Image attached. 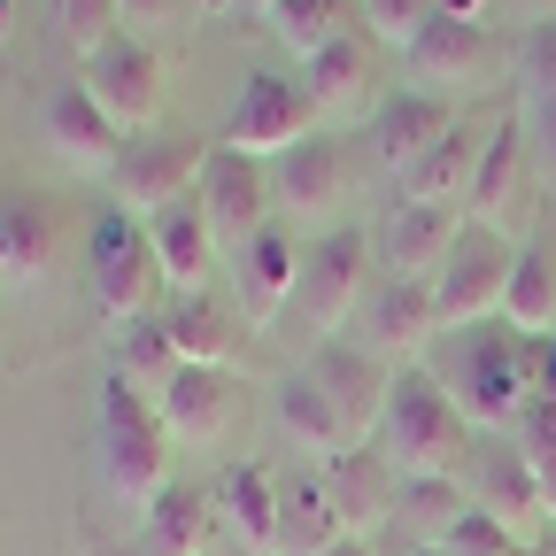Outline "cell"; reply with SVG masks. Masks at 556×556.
I'll return each mask as SVG.
<instances>
[{"mask_svg": "<svg viewBox=\"0 0 556 556\" xmlns=\"http://www.w3.org/2000/svg\"><path fill=\"white\" fill-rule=\"evenodd\" d=\"M526 16H541V24H556V0H518Z\"/></svg>", "mask_w": 556, "mask_h": 556, "instance_id": "cell-42", "label": "cell"}, {"mask_svg": "<svg viewBox=\"0 0 556 556\" xmlns=\"http://www.w3.org/2000/svg\"><path fill=\"white\" fill-rule=\"evenodd\" d=\"M148 232H155V255H163V278H170V287H178V294H208V270H217L225 240H217V225H208L201 193L178 201V208H163Z\"/></svg>", "mask_w": 556, "mask_h": 556, "instance_id": "cell-28", "label": "cell"}, {"mask_svg": "<svg viewBox=\"0 0 556 556\" xmlns=\"http://www.w3.org/2000/svg\"><path fill=\"white\" fill-rule=\"evenodd\" d=\"M325 131V109L302 78H278V70H255V78L240 86L225 131H217V148L232 155H255V163H287L294 148H309V139Z\"/></svg>", "mask_w": 556, "mask_h": 556, "instance_id": "cell-5", "label": "cell"}, {"mask_svg": "<svg viewBox=\"0 0 556 556\" xmlns=\"http://www.w3.org/2000/svg\"><path fill=\"white\" fill-rule=\"evenodd\" d=\"M208 495H217V518L248 556H278V471L270 464H225Z\"/></svg>", "mask_w": 556, "mask_h": 556, "instance_id": "cell-27", "label": "cell"}, {"mask_svg": "<svg viewBox=\"0 0 556 556\" xmlns=\"http://www.w3.org/2000/svg\"><path fill=\"white\" fill-rule=\"evenodd\" d=\"M464 208H441V201H394L371 248H379V278H409V287H433V278L448 270L456 240H464Z\"/></svg>", "mask_w": 556, "mask_h": 556, "instance_id": "cell-11", "label": "cell"}, {"mask_svg": "<svg viewBox=\"0 0 556 556\" xmlns=\"http://www.w3.org/2000/svg\"><path fill=\"white\" fill-rule=\"evenodd\" d=\"M270 31L287 39L302 62H317L340 39V0H270Z\"/></svg>", "mask_w": 556, "mask_h": 556, "instance_id": "cell-36", "label": "cell"}, {"mask_svg": "<svg viewBox=\"0 0 556 556\" xmlns=\"http://www.w3.org/2000/svg\"><path fill=\"white\" fill-rule=\"evenodd\" d=\"M448 131H456V101H433V93H417V86H394V93L379 101V116H371V148H379V163L402 178V170L426 163Z\"/></svg>", "mask_w": 556, "mask_h": 556, "instance_id": "cell-22", "label": "cell"}, {"mask_svg": "<svg viewBox=\"0 0 556 556\" xmlns=\"http://www.w3.org/2000/svg\"><path fill=\"white\" fill-rule=\"evenodd\" d=\"M486 139H495V124L456 116V131L441 139V148L417 163V170H402V178H394V186H402V201H441V208H464V201H471V186H479V163H486Z\"/></svg>", "mask_w": 556, "mask_h": 556, "instance_id": "cell-25", "label": "cell"}, {"mask_svg": "<svg viewBox=\"0 0 556 556\" xmlns=\"http://www.w3.org/2000/svg\"><path fill=\"white\" fill-rule=\"evenodd\" d=\"M464 510H471L464 479H409V486H402L394 526H409V533H417V548H441V541H448V526H456Z\"/></svg>", "mask_w": 556, "mask_h": 556, "instance_id": "cell-34", "label": "cell"}, {"mask_svg": "<svg viewBox=\"0 0 556 556\" xmlns=\"http://www.w3.org/2000/svg\"><path fill=\"white\" fill-rule=\"evenodd\" d=\"M86 287H93V302H101L109 325L155 317V302L170 287L163 255H155V232L139 225V217H124V208H101V225L86 240Z\"/></svg>", "mask_w": 556, "mask_h": 556, "instance_id": "cell-4", "label": "cell"}, {"mask_svg": "<svg viewBox=\"0 0 556 556\" xmlns=\"http://www.w3.org/2000/svg\"><path fill=\"white\" fill-rule=\"evenodd\" d=\"M379 456L394 464V479H464L471 464V417L456 409V394L441 387V371H394L387 394V426H379Z\"/></svg>", "mask_w": 556, "mask_h": 556, "instance_id": "cell-3", "label": "cell"}, {"mask_svg": "<svg viewBox=\"0 0 556 556\" xmlns=\"http://www.w3.org/2000/svg\"><path fill=\"white\" fill-rule=\"evenodd\" d=\"M441 16H448L441 0H364V39H371V47H394V54H409V47L426 39Z\"/></svg>", "mask_w": 556, "mask_h": 556, "instance_id": "cell-35", "label": "cell"}, {"mask_svg": "<svg viewBox=\"0 0 556 556\" xmlns=\"http://www.w3.org/2000/svg\"><path fill=\"white\" fill-rule=\"evenodd\" d=\"M201 163H208V148H201V139L148 131V139H131V148H124V163L109 170V193H116V208H124V217L155 225L163 208H178V201H193V193H201Z\"/></svg>", "mask_w": 556, "mask_h": 556, "instance_id": "cell-9", "label": "cell"}, {"mask_svg": "<svg viewBox=\"0 0 556 556\" xmlns=\"http://www.w3.org/2000/svg\"><path fill=\"white\" fill-rule=\"evenodd\" d=\"M533 556H556V533H548V541H541V548H533Z\"/></svg>", "mask_w": 556, "mask_h": 556, "instance_id": "cell-44", "label": "cell"}, {"mask_svg": "<svg viewBox=\"0 0 556 556\" xmlns=\"http://www.w3.org/2000/svg\"><path fill=\"white\" fill-rule=\"evenodd\" d=\"M526 186H533V148H526V124L503 116L495 139H486V163H479V186L464 201V217L486 225V232H503L518 240V217H526Z\"/></svg>", "mask_w": 556, "mask_h": 556, "instance_id": "cell-19", "label": "cell"}, {"mask_svg": "<svg viewBox=\"0 0 556 556\" xmlns=\"http://www.w3.org/2000/svg\"><path fill=\"white\" fill-rule=\"evenodd\" d=\"M217 495H201V486H170V495L139 518V541H148V556H208V541H217Z\"/></svg>", "mask_w": 556, "mask_h": 556, "instance_id": "cell-30", "label": "cell"}, {"mask_svg": "<svg viewBox=\"0 0 556 556\" xmlns=\"http://www.w3.org/2000/svg\"><path fill=\"white\" fill-rule=\"evenodd\" d=\"M371 263H379V248H371V232H356V225H332L325 240H309V248H302L294 317H302L317 340H332L340 325H356V309H364V294H371Z\"/></svg>", "mask_w": 556, "mask_h": 556, "instance_id": "cell-6", "label": "cell"}, {"mask_svg": "<svg viewBox=\"0 0 556 556\" xmlns=\"http://www.w3.org/2000/svg\"><path fill=\"white\" fill-rule=\"evenodd\" d=\"M78 86L109 109V124L124 131V139H148L155 124H163V109H170V62L148 47V39H116V47H101L86 70H78Z\"/></svg>", "mask_w": 556, "mask_h": 556, "instance_id": "cell-8", "label": "cell"}, {"mask_svg": "<svg viewBox=\"0 0 556 556\" xmlns=\"http://www.w3.org/2000/svg\"><path fill=\"white\" fill-rule=\"evenodd\" d=\"M93 456H101V486L109 503L148 518L163 495H170V426L155 394H139L131 379H101V402H93Z\"/></svg>", "mask_w": 556, "mask_h": 556, "instance_id": "cell-2", "label": "cell"}, {"mask_svg": "<svg viewBox=\"0 0 556 556\" xmlns=\"http://www.w3.org/2000/svg\"><path fill=\"white\" fill-rule=\"evenodd\" d=\"M62 255V225L47 201H0V270L9 278H47Z\"/></svg>", "mask_w": 556, "mask_h": 556, "instance_id": "cell-32", "label": "cell"}, {"mask_svg": "<svg viewBox=\"0 0 556 556\" xmlns=\"http://www.w3.org/2000/svg\"><path fill=\"white\" fill-rule=\"evenodd\" d=\"M54 24H62L70 54L93 62L101 47H116V39H124V0H54Z\"/></svg>", "mask_w": 556, "mask_h": 556, "instance_id": "cell-37", "label": "cell"}, {"mask_svg": "<svg viewBox=\"0 0 556 556\" xmlns=\"http://www.w3.org/2000/svg\"><path fill=\"white\" fill-rule=\"evenodd\" d=\"M402 62H409V86H417V93L448 101V93H464V86H486V78H495V31H486L479 16H441Z\"/></svg>", "mask_w": 556, "mask_h": 556, "instance_id": "cell-13", "label": "cell"}, {"mask_svg": "<svg viewBox=\"0 0 556 556\" xmlns=\"http://www.w3.org/2000/svg\"><path fill=\"white\" fill-rule=\"evenodd\" d=\"M471 510H486L495 526H510L526 548H541V541L556 533V503L541 495V479H533V464L518 456V441L479 456V471H471Z\"/></svg>", "mask_w": 556, "mask_h": 556, "instance_id": "cell-15", "label": "cell"}, {"mask_svg": "<svg viewBox=\"0 0 556 556\" xmlns=\"http://www.w3.org/2000/svg\"><path fill=\"white\" fill-rule=\"evenodd\" d=\"M448 16H486V0H441Z\"/></svg>", "mask_w": 556, "mask_h": 556, "instance_id": "cell-41", "label": "cell"}, {"mask_svg": "<svg viewBox=\"0 0 556 556\" xmlns=\"http://www.w3.org/2000/svg\"><path fill=\"white\" fill-rule=\"evenodd\" d=\"M155 409H163L170 441H186V448H225V441L240 433V417H248V394H240L232 371H201V364H186V371L163 387Z\"/></svg>", "mask_w": 556, "mask_h": 556, "instance_id": "cell-14", "label": "cell"}, {"mask_svg": "<svg viewBox=\"0 0 556 556\" xmlns=\"http://www.w3.org/2000/svg\"><path fill=\"white\" fill-rule=\"evenodd\" d=\"M317 471H325V495H332L340 526L356 533V541H371L379 526H394L402 479H394V464H387L379 448H348V456H332V464H317Z\"/></svg>", "mask_w": 556, "mask_h": 556, "instance_id": "cell-21", "label": "cell"}, {"mask_svg": "<svg viewBox=\"0 0 556 556\" xmlns=\"http://www.w3.org/2000/svg\"><path fill=\"white\" fill-rule=\"evenodd\" d=\"M278 433H287L309 464H332V456H348V448H364V441H356V426H348V409L317 387V371H309V364L278 379Z\"/></svg>", "mask_w": 556, "mask_h": 556, "instance_id": "cell-23", "label": "cell"}, {"mask_svg": "<svg viewBox=\"0 0 556 556\" xmlns=\"http://www.w3.org/2000/svg\"><path fill=\"white\" fill-rule=\"evenodd\" d=\"M170 317V340H178V364H201V371H232V356H240V309H225V302H208V294H178V309H163Z\"/></svg>", "mask_w": 556, "mask_h": 556, "instance_id": "cell-29", "label": "cell"}, {"mask_svg": "<svg viewBox=\"0 0 556 556\" xmlns=\"http://www.w3.org/2000/svg\"><path fill=\"white\" fill-rule=\"evenodd\" d=\"M356 332L379 364H409L426 356L433 332H441V309H433V287H409V278H379L356 309Z\"/></svg>", "mask_w": 556, "mask_h": 556, "instance_id": "cell-16", "label": "cell"}, {"mask_svg": "<svg viewBox=\"0 0 556 556\" xmlns=\"http://www.w3.org/2000/svg\"><path fill=\"white\" fill-rule=\"evenodd\" d=\"M510 270H518V240L486 232V225H464L448 270L433 278V309H441V332H471V325H495L503 302H510Z\"/></svg>", "mask_w": 556, "mask_h": 556, "instance_id": "cell-7", "label": "cell"}, {"mask_svg": "<svg viewBox=\"0 0 556 556\" xmlns=\"http://www.w3.org/2000/svg\"><path fill=\"white\" fill-rule=\"evenodd\" d=\"M441 556H533L510 526H495L486 510H464L456 526H448V541H441Z\"/></svg>", "mask_w": 556, "mask_h": 556, "instance_id": "cell-39", "label": "cell"}, {"mask_svg": "<svg viewBox=\"0 0 556 556\" xmlns=\"http://www.w3.org/2000/svg\"><path fill=\"white\" fill-rule=\"evenodd\" d=\"M356 193H364V163L340 131H317L309 148H294L278 163V208H294L309 225H332V208H348Z\"/></svg>", "mask_w": 556, "mask_h": 556, "instance_id": "cell-12", "label": "cell"}, {"mask_svg": "<svg viewBox=\"0 0 556 556\" xmlns=\"http://www.w3.org/2000/svg\"><path fill=\"white\" fill-rule=\"evenodd\" d=\"M47 148H54L70 170H116L131 139L109 124V109H101L86 86H62V93L47 101Z\"/></svg>", "mask_w": 556, "mask_h": 556, "instance_id": "cell-24", "label": "cell"}, {"mask_svg": "<svg viewBox=\"0 0 556 556\" xmlns=\"http://www.w3.org/2000/svg\"><path fill=\"white\" fill-rule=\"evenodd\" d=\"M541 379H548V340H526L503 317L456 332V356L441 364V387L486 433H518V417L541 402Z\"/></svg>", "mask_w": 556, "mask_h": 556, "instance_id": "cell-1", "label": "cell"}, {"mask_svg": "<svg viewBox=\"0 0 556 556\" xmlns=\"http://www.w3.org/2000/svg\"><path fill=\"white\" fill-rule=\"evenodd\" d=\"M309 371H317V387L348 409V426H356V441L364 448H379V426H387V394H394V371L371 356L364 340H325L317 356H309Z\"/></svg>", "mask_w": 556, "mask_h": 556, "instance_id": "cell-17", "label": "cell"}, {"mask_svg": "<svg viewBox=\"0 0 556 556\" xmlns=\"http://www.w3.org/2000/svg\"><path fill=\"white\" fill-rule=\"evenodd\" d=\"M503 325L526 332V340H556V255H548V248H518Z\"/></svg>", "mask_w": 556, "mask_h": 556, "instance_id": "cell-33", "label": "cell"}, {"mask_svg": "<svg viewBox=\"0 0 556 556\" xmlns=\"http://www.w3.org/2000/svg\"><path fill=\"white\" fill-rule=\"evenodd\" d=\"M332 556H371V541H340V548H332Z\"/></svg>", "mask_w": 556, "mask_h": 556, "instance_id": "cell-43", "label": "cell"}, {"mask_svg": "<svg viewBox=\"0 0 556 556\" xmlns=\"http://www.w3.org/2000/svg\"><path fill=\"white\" fill-rule=\"evenodd\" d=\"M518 456L533 464V479H541V495L556 503V402H533L526 417H518Z\"/></svg>", "mask_w": 556, "mask_h": 556, "instance_id": "cell-38", "label": "cell"}, {"mask_svg": "<svg viewBox=\"0 0 556 556\" xmlns=\"http://www.w3.org/2000/svg\"><path fill=\"white\" fill-rule=\"evenodd\" d=\"M294 287H302V240H294L287 225L255 232V240L232 255V309H240L248 325L287 317V309H294Z\"/></svg>", "mask_w": 556, "mask_h": 556, "instance_id": "cell-18", "label": "cell"}, {"mask_svg": "<svg viewBox=\"0 0 556 556\" xmlns=\"http://www.w3.org/2000/svg\"><path fill=\"white\" fill-rule=\"evenodd\" d=\"M201 208H208V225H217V240L240 255L255 232L278 225V217H270V208H278V163L208 148V163H201Z\"/></svg>", "mask_w": 556, "mask_h": 556, "instance_id": "cell-10", "label": "cell"}, {"mask_svg": "<svg viewBox=\"0 0 556 556\" xmlns=\"http://www.w3.org/2000/svg\"><path fill=\"white\" fill-rule=\"evenodd\" d=\"M302 86L317 93L325 124H356V116H379V47L364 31H340L317 62H302Z\"/></svg>", "mask_w": 556, "mask_h": 556, "instance_id": "cell-20", "label": "cell"}, {"mask_svg": "<svg viewBox=\"0 0 556 556\" xmlns=\"http://www.w3.org/2000/svg\"><path fill=\"white\" fill-rule=\"evenodd\" d=\"M109 371L131 379L139 394H155V402H163V387L186 371V364H178V340H170V317L155 309V317L116 325V340H109Z\"/></svg>", "mask_w": 556, "mask_h": 556, "instance_id": "cell-31", "label": "cell"}, {"mask_svg": "<svg viewBox=\"0 0 556 556\" xmlns=\"http://www.w3.org/2000/svg\"><path fill=\"white\" fill-rule=\"evenodd\" d=\"M409 556H441V548H409Z\"/></svg>", "mask_w": 556, "mask_h": 556, "instance_id": "cell-46", "label": "cell"}, {"mask_svg": "<svg viewBox=\"0 0 556 556\" xmlns=\"http://www.w3.org/2000/svg\"><path fill=\"white\" fill-rule=\"evenodd\" d=\"M240 9H263V16H270V0H240Z\"/></svg>", "mask_w": 556, "mask_h": 556, "instance_id": "cell-45", "label": "cell"}, {"mask_svg": "<svg viewBox=\"0 0 556 556\" xmlns=\"http://www.w3.org/2000/svg\"><path fill=\"white\" fill-rule=\"evenodd\" d=\"M340 541H356L340 526L332 495H325V471H278V556H332Z\"/></svg>", "mask_w": 556, "mask_h": 556, "instance_id": "cell-26", "label": "cell"}, {"mask_svg": "<svg viewBox=\"0 0 556 556\" xmlns=\"http://www.w3.org/2000/svg\"><path fill=\"white\" fill-rule=\"evenodd\" d=\"M0 278H9V270H0Z\"/></svg>", "mask_w": 556, "mask_h": 556, "instance_id": "cell-47", "label": "cell"}, {"mask_svg": "<svg viewBox=\"0 0 556 556\" xmlns=\"http://www.w3.org/2000/svg\"><path fill=\"white\" fill-rule=\"evenodd\" d=\"M186 0H124V24H178Z\"/></svg>", "mask_w": 556, "mask_h": 556, "instance_id": "cell-40", "label": "cell"}]
</instances>
